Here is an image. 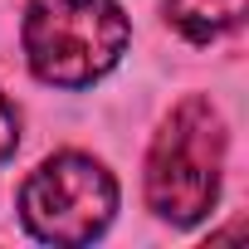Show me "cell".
I'll use <instances>...</instances> for the list:
<instances>
[{"label": "cell", "mask_w": 249, "mask_h": 249, "mask_svg": "<svg viewBox=\"0 0 249 249\" xmlns=\"http://www.w3.org/2000/svg\"><path fill=\"white\" fill-rule=\"evenodd\" d=\"M117 215V181L83 152H59L20 186V220L44 244H93Z\"/></svg>", "instance_id": "obj_3"}, {"label": "cell", "mask_w": 249, "mask_h": 249, "mask_svg": "<svg viewBox=\"0 0 249 249\" xmlns=\"http://www.w3.org/2000/svg\"><path fill=\"white\" fill-rule=\"evenodd\" d=\"M166 20L196 39V44H210L220 35H230L239 20H244V0H166Z\"/></svg>", "instance_id": "obj_4"}, {"label": "cell", "mask_w": 249, "mask_h": 249, "mask_svg": "<svg viewBox=\"0 0 249 249\" xmlns=\"http://www.w3.org/2000/svg\"><path fill=\"white\" fill-rule=\"evenodd\" d=\"M225 171V122L210 98H186L171 107L147 152V205L166 225H196L220 200Z\"/></svg>", "instance_id": "obj_1"}, {"label": "cell", "mask_w": 249, "mask_h": 249, "mask_svg": "<svg viewBox=\"0 0 249 249\" xmlns=\"http://www.w3.org/2000/svg\"><path fill=\"white\" fill-rule=\"evenodd\" d=\"M15 147H20V112H15V103L5 93H0V161L15 157Z\"/></svg>", "instance_id": "obj_5"}, {"label": "cell", "mask_w": 249, "mask_h": 249, "mask_svg": "<svg viewBox=\"0 0 249 249\" xmlns=\"http://www.w3.org/2000/svg\"><path fill=\"white\" fill-rule=\"evenodd\" d=\"M20 35L35 78L54 88H88L117 69L132 25L117 0H35Z\"/></svg>", "instance_id": "obj_2"}]
</instances>
